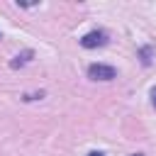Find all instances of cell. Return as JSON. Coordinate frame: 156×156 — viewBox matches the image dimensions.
Here are the masks:
<instances>
[{
    "instance_id": "cell-1",
    "label": "cell",
    "mask_w": 156,
    "mask_h": 156,
    "mask_svg": "<svg viewBox=\"0 0 156 156\" xmlns=\"http://www.w3.org/2000/svg\"><path fill=\"white\" fill-rule=\"evenodd\" d=\"M115 76H117V71L105 63H93L88 68V78H93V80H112Z\"/></svg>"
},
{
    "instance_id": "cell-2",
    "label": "cell",
    "mask_w": 156,
    "mask_h": 156,
    "mask_svg": "<svg viewBox=\"0 0 156 156\" xmlns=\"http://www.w3.org/2000/svg\"><path fill=\"white\" fill-rule=\"evenodd\" d=\"M107 44V34L102 29H95V32H88L83 39H80V46L85 49H95V46H105Z\"/></svg>"
},
{
    "instance_id": "cell-3",
    "label": "cell",
    "mask_w": 156,
    "mask_h": 156,
    "mask_svg": "<svg viewBox=\"0 0 156 156\" xmlns=\"http://www.w3.org/2000/svg\"><path fill=\"white\" fill-rule=\"evenodd\" d=\"M151 102H154V107H156V88L151 90Z\"/></svg>"
},
{
    "instance_id": "cell-4",
    "label": "cell",
    "mask_w": 156,
    "mask_h": 156,
    "mask_svg": "<svg viewBox=\"0 0 156 156\" xmlns=\"http://www.w3.org/2000/svg\"><path fill=\"white\" fill-rule=\"evenodd\" d=\"M88 156H105V154H100V151H93V154H88Z\"/></svg>"
},
{
    "instance_id": "cell-5",
    "label": "cell",
    "mask_w": 156,
    "mask_h": 156,
    "mask_svg": "<svg viewBox=\"0 0 156 156\" xmlns=\"http://www.w3.org/2000/svg\"><path fill=\"white\" fill-rule=\"evenodd\" d=\"M132 156H144V154H132Z\"/></svg>"
},
{
    "instance_id": "cell-6",
    "label": "cell",
    "mask_w": 156,
    "mask_h": 156,
    "mask_svg": "<svg viewBox=\"0 0 156 156\" xmlns=\"http://www.w3.org/2000/svg\"><path fill=\"white\" fill-rule=\"evenodd\" d=\"M0 39H2V34H0Z\"/></svg>"
}]
</instances>
